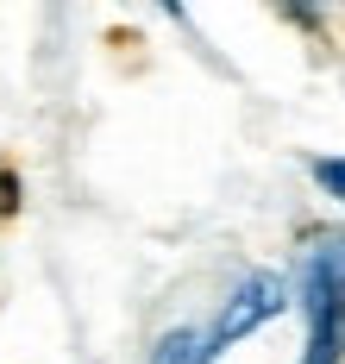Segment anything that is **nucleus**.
Returning a JSON list of instances; mask_svg holds the SVG:
<instances>
[{
  "label": "nucleus",
  "instance_id": "1",
  "mask_svg": "<svg viewBox=\"0 0 345 364\" xmlns=\"http://www.w3.org/2000/svg\"><path fill=\"white\" fill-rule=\"evenodd\" d=\"M295 308L307 321L302 358L295 364H345V245L339 239H320L307 245L302 264H295Z\"/></svg>",
  "mask_w": 345,
  "mask_h": 364
},
{
  "label": "nucleus",
  "instance_id": "2",
  "mask_svg": "<svg viewBox=\"0 0 345 364\" xmlns=\"http://www.w3.org/2000/svg\"><path fill=\"white\" fill-rule=\"evenodd\" d=\"M283 308H295V295H289V277H283V270H245V277L226 289L220 314H214V327H207L214 352H226V346H239V339H251V333L270 327Z\"/></svg>",
  "mask_w": 345,
  "mask_h": 364
},
{
  "label": "nucleus",
  "instance_id": "3",
  "mask_svg": "<svg viewBox=\"0 0 345 364\" xmlns=\"http://www.w3.org/2000/svg\"><path fill=\"white\" fill-rule=\"evenodd\" d=\"M220 352H214V339H207V327H170L151 339V352H145V364H214Z\"/></svg>",
  "mask_w": 345,
  "mask_h": 364
},
{
  "label": "nucleus",
  "instance_id": "4",
  "mask_svg": "<svg viewBox=\"0 0 345 364\" xmlns=\"http://www.w3.org/2000/svg\"><path fill=\"white\" fill-rule=\"evenodd\" d=\"M307 176L320 182L333 201H345V157H314V164H307Z\"/></svg>",
  "mask_w": 345,
  "mask_h": 364
},
{
  "label": "nucleus",
  "instance_id": "5",
  "mask_svg": "<svg viewBox=\"0 0 345 364\" xmlns=\"http://www.w3.org/2000/svg\"><path fill=\"white\" fill-rule=\"evenodd\" d=\"M0 214H19V176L0 170Z\"/></svg>",
  "mask_w": 345,
  "mask_h": 364
}]
</instances>
